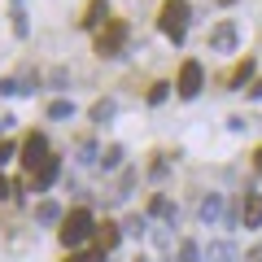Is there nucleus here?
<instances>
[{"instance_id":"f257e3e1","label":"nucleus","mask_w":262,"mask_h":262,"mask_svg":"<svg viewBox=\"0 0 262 262\" xmlns=\"http://www.w3.org/2000/svg\"><path fill=\"white\" fill-rule=\"evenodd\" d=\"M188 18H192L188 0H166V5H162V18H158V27H162V35H166V39L184 44V35H188Z\"/></svg>"},{"instance_id":"f03ea898","label":"nucleus","mask_w":262,"mask_h":262,"mask_svg":"<svg viewBox=\"0 0 262 262\" xmlns=\"http://www.w3.org/2000/svg\"><path fill=\"white\" fill-rule=\"evenodd\" d=\"M92 232H96L92 214H88V210H70V214L61 219V232H57V236H61V245H66V249H79V245H83Z\"/></svg>"},{"instance_id":"7ed1b4c3","label":"nucleus","mask_w":262,"mask_h":262,"mask_svg":"<svg viewBox=\"0 0 262 262\" xmlns=\"http://www.w3.org/2000/svg\"><path fill=\"white\" fill-rule=\"evenodd\" d=\"M122 48H127V22L110 18L101 31H96V53L101 57H122Z\"/></svg>"},{"instance_id":"20e7f679","label":"nucleus","mask_w":262,"mask_h":262,"mask_svg":"<svg viewBox=\"0 0 262 262\" xmlns=\"http://www.w3.org/2000/svg\"><path fill=\"white\" fill-rule=\"evenodd\" d=\"M48 158H53V153H48V140H44V136H39V131H35V136H27V144H22V162H27L31 175H39Z\"/></svg>"},{"instance_id":"39448f33","label":"nucleus","mask_w":262,"mask_h":262,"mask_svg":"<svg viewBox=\"0 0 262 262\" xmlns=\"http://www.w3.org/2000/svg\"><path fill=\"white\" fill-rule=\"evenodd\" d=\"M236 39H241L236 22H232V18H223L214 31H210V39H206V44H210V53H236Z\"/></svg>"},{"instance_id":"423d86ee","label":"nucleus","mask_w":262,"mask_h":262,"mask_svg":"<svg viewBox=\"0 0 262 262\" xmlns=\"http://www.w3.org/2000/svg\"><path fill=\"white\" fill-rule=\"evenodd\" d=\"M175 92L184 96V101H192V96L201 92V61H192V57H188V61L179 66V83H175Z\"/></svg>"},{"instance_id":"0eeeda50","label":"nucleus","mask_w":262,"mask_h":262,"mask_svg":"<svg viewBox=\"0 0 262 262\" xmlns=\"http://www.w3.org/2000/svg\"><path fill=\"white\" fill-rule=\"evenodd\" d=\"M241 223H245V227H262V192H245V201H241Z\"/></svg>"},{"instance_id":"6e6552de","label":"nucleus","mask_w":262,"mask_h":262,"mask_svg":"<svg viewBox=\"0 0 262 262\" xmlns=\"http://www.w3.org/2000/svg\"><path fill=\"white\" fill-rule=\"evenodd\" d=\"M223 214H227V206H223V196H219V192L201 196V223H223Z\"/></svg>"},{"instance_id":"1a4fd4ad","label":"nucleus","mask_w":262,"mask_h":262,"mask_svg":"<svg viewBox=\"0 0 262 262\" xmlns=\"http://www.w3.org/2000/svg\"><path fill=\"white\" fill-rule=\"evenodd\" d=\"M101 22H110V5H105V0H88L83 27H101Z\"/></svg>"},{"instance_id":"9d476101","label":"nucleus","mask_w":262,"mask_h":262,"mask_svg":"<svg viewBox=\"0 0 262 262\" xmlns=\"http://www.w3.org/2000/svg\"><path fill=\"white\" fill-rule=\"evenodd\" d=\"M206 262H236V249H232V241H210V249H206Z\"/></svg>"},{"instance_id":"9b49d317","label":"nucleus","mask_w":262,"mask_h":262,"mask_svg":"<svg viewBox=\"0 0 262 262\" xmlns=\"http://www.w3.org/2000/svg\"><path fill=\"white\" fill-rule=\"evenodd\" d=\"M57 170H61V162H57V158H48V162H44V170H39V175H31V184H35V192H44V188L53 184V179H57Z\"/></svg>"},{"instance_id":"f8f14e48","label":"nucleus","mask_w":262,"mask_h":262,"mask_svg":"<svg viewBox=\"0 0 262 262\" xmlns=\"http://www.w3.org/2000/svg\"><path fill=\"white\" fill-rule=\"evenodd\" d=\"M96 241H101V253H110L114 245L122 241V227H118V223H105V227H96Z\"/></svg>"},{"instance_id":"ddd939ff","label":"nucleus","mask_w":262,"mask_h":262,"mask_svg":"<svg viewBox=\"0 0 262 262\" xmlns=\"http://www.w3.org/2000/svg\"><path fill=\"white\" fill-rule=\"evenodd\" d=\"M149 214H153V219H175V201H170L166 192H158V196L149 201Z\"/></svg>"},{"instance_id":"4468645a","label":"nucleus","mask_w":262,"mask_h":262,"mask_svg":"<svg viewBox=\"0 0 262 262\" xmlns=\"http://www.w3.org/2000/svg\"><path fill=\"white\" fill-rule=\"evenodd\" d=\"M35 219H39V223H57V219H61V206H57V201H39Z\"/></svg>"},{"instance_id":"2eb2a0df","label":"nucleus","mask_w":262,"mask_h":262,"mask_svg":"<svg viewBox=\"0 0 262 262\" xmlns=\"http://www.w3.org/2000/svg\"><path fill=\"white\" fill-rule=\"evenodd\" d=\"M114 110H118L114 101H96V105H92V122H110V118H114Z\"/></svg>"},{"instance_id":"dca6fc26","label":"nucleus","mask_w":262,"mask_h":262,"mask_svg":"<svg viewBox=\"0 0 262 262\" xmlns=\"http://www.w3.org/2000/svg\"><path fill=\"white\" fill-rule=\"evenodd\" d=\"M249 79H253V61L245 57V66H236V75H232V88H245Z\"/></svg>"},{"instance_id":"f3484780","label":"nucleus","mask_w":262,"mask_h":262,"mask_svg":"<svg viewBox=\"0 0 262 262\" xmlns=\"http://www.w3.org/2000/svg\"><path fill=\"white\" fill-rule=\"evenodd\" d=\"M179 262H201V245H196V241H184V245H179Z\"/></svg>"},{"instance_id":"a211bd4d","label":"nucleus","mask_w":262,"mask_h":262,"mask_svg":"<svg viewBox=\"0 0 262 262\" xmlns=\"http://www.w3.org/2000/svg\"><path fill=\"white\" fill-rule=\"evenodd\" d=\"M101 166H105V170H114V166H122V144H110V149H105V158H101Z\"/></svg>"},{"instance_id":"6ab92c4d","label":"nucleus","mask_w":262,"mask_h":262,"mask_svg":"<svg viewBox=\"0 0 262 262\" xmlns=\"http://www.w3.org/2000/svg\"><path fill=\"white\" fill-rule=\"evenodd\" d=\"M75 114V101H53L48 105V118H70Z\"/></svg>"},{"instance_id":"aec40b11","label":"nucleus","mask_w":262,"mask_h":262,"mask_svg":"<svg viewBox=\"0 0 262 262\" xmlns=\"http://www.w3.org/2000/svg\"><path fill=\"white\" fill-rule=\"evenodd\" d=\"M122 232H127V236H144V232H149V223H144L140 214H131L127 223H122Z\"/></svg>"},{"instance_id":"412c9836","label":"nucleus","mask_w":262,"mask_h":262,"mask_svg":"<svg viewBox=\"0 0 262 262\" xmlns=\"http://www.w3.org/2000/svg\"><path fill=\"white\" fill-rule=\"evenodd\" d=\"M66 262H105V253L101 249H79V253H70Z\"/></svg>"},{"instance_id":"4be33fe9","label":"nucleus","mask_w":262,"mask_h":262,"mask_svg":"<svg viewBox=\"0 0 262 262\" xmlns=\"http://www.w3.org/2000/svg\"><path fill=\"white\" fill-rule=\"evenodd\" d=\"M166 92H170V83H153V92H149V105H162V101H166Z\"/></svg>"},{"instance_id":"5701e85b","label":"nucleus","mask_w":262,"mask_h":262,"mask_svg":"<svg viewBox=\"0 0 262 262\" xmlns=\"http://www.w3.org/2000/svg\"><path fill=\"white\" fill-rule=\"evenodd\" d=\"M9 158H13V144H9V140H0V166H5Z\"/></svg>"},{"instance_id":"b1692460","label":"nucleus","mask_w":262,"mask_h":262,"mask_svg":"<svg viewBox=\"0 0 262 262\" xmlns=\"http://www.w3.org/2000/svg\"><path fill=\"white\" fill-rule=\"evenodd\" d=\"M245 262H262V241H258V245H253V249H249V253H245Z\"/></svg>"},{"instance_id":"393cba45","label":"nucleus","mask_w":262,"mask_h":262,"mask_svg":"<svg viewBox=\"0 0 262 262\" xmlns=\"http://www.w3.org/2000/svg\"><path fill=\"white\" fill-rule=\"evenodd\" d=\"M258 96H262V79H253L249 83V101H258Z\"/></svg>"},{"instance_id":"a878e982","label":"nucleus","mask_w":262,"mask_h":262,"mask_svg":"<svg viewBox=\"0 0 262 262\" xmlns=\"http://www.w3.org/2000/svg\"><path fill=\"white\" fill-rule=\"evenodd\" d=\"M5 196H13V188H9V179L0 175V201H5Z\"/></svg>"},{"instance_id":"bb28decb","label":"nucleus","mask_w":262,"mask_h":262,"mask_svg":"<svg viewBox=\"0 0 262 262\" xmlns=\"http://www.w3.org/2000/svg\"><path fill=\"white\" fill-rule=\"evenodd\" d=\"M13 122H18V118H13V114H5V118H0V136H5V131H9Z\"/></svg>"},{"instance_id":"cd10ccee","label":"nucleus","mask_w":262,"mask_h":262,"mask_svg":"<svg viewBox=\"0 0 262 262\" xmlns=\"http://www.w3.org/2000/svg\"><path fill=\"white\" fill-rule=\"evenodd\" d=\"M253 170H258V175H262V149L253 153Z\"/></svg>"},{"instance_id":"c85d7f7f","label":"nucleus","mask_w":262,"mask_h":262,"mask_svg":"<svg viewBox=\"0 0 262 262\" xmlns=\"http://www.w3.org/2000/svg\"><path fill=\"white\" fill-rule=\"evenodd\" d=\"M219 5H236V0H219Z\"/></svg>"}]
</instances>
